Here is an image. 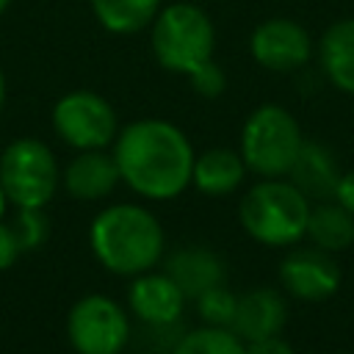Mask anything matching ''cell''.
I'll return each instance as SVG.
<instances>
[{
	"mask_svg": "<svg viewBox=\"0 0 354 354\" xmlns=\"http://www.w3.org/2000/svg\"><path fill=\"white\" fill-rule=\"evenodd\" d=\"M194 147L188 136L166 119H136L119 127L113 160L122 183L144 199H174L191 185Z\"/></svg>",
	"mask_w": 354,
	"mask_h": 354,
	"instance_id": "6da1fadb",
	"label": "cell"
},
{
	"mask_svg": "<svg viewBox=\"0 0 354 354\" xmlns=\"http://www.w3.org/2000/svg\"><path fill=\"white\" fill-rule=\"evenodd\" d=\"M88 246L105 271L136 277L160 263L166 238L155 213L133 202H116L94 216Z\"/></svg>",
	"mask_w": 354,
	"mask_h": 354,
	"instance_id": "7a4b0ae2",
	"label": "cell"
},
{
	"mask_svg": "<svg viewBox=\"0 0 354 354\" xmlns=\"http://www.w3.org/2000/svg\"><path fill=\"white\" fill-rule=\"evenodd\" d=\"M310 199L279 177H263L246 191L238 207L241 227L266 246H290L307 230Z\"/></svg>",
	"mask_w": 354,
	"mask_h": 354,
	"instance_id": "3957f363",
	"label": "cell"
},
{
	"mask_svg": "<svg viewBox=\"0 0 354 354\" xmlns=\"http://www.w3.org/2000/svg\"><path fill=\"white\" fill-rule=\"evenodd\" d=\"M149 47L155 61L174 75H188L213 58L216 28L196 3L160 6L149 25Z\"/></svg>",
	"mask_w": 354,
	"mask_h": 354,
	"instance_id": "277c9868",
	"label": "cell"
},
{
	"mask_svg": "<svg viewBox=\"0 0 354 354\" xmlns=\"http://www.w3.org/2000/svg\"><path fill=\"white\" fill-rule=\"evenodd\" d=\"M301 127L290 111L266 102L254 108L241 130V158L246 171L260 177H285L301 149Z\"/></svg>",
	"mask_w": 354,
	"mask_h": 354,
	"instance_id": "5b68a950",
	"label": "cell"
},
{
	"mask_svg": "<svg viewBox=\"0 0 354 354\" xmlns=\"http://www.w3.org/2000/svg\"><path fill=\"white\" fill-rule=\"evenodd\" d=\"M61 183L53 149L39 138H14L0 152V185L8 205L44 207Z\"/></svg>",
	"mask_w": 354,
	"mask_h": 354,
	"instance_id": "8992f818",
	"label": "cell"
},
{
	"mask_svg": "<svg viewBox=\"0 0 354 354\" xmlns=\"http://www.w3.org/2000/svg\"><path fill=\"white\" fill-rule=\"evenodd\" d=\"M66 337L77 354H122L133 340L130 315L111 296L88 293L72 304Z\"/></svg>",
	"mask_w": 354,
	"mask_h": 354,
	"instance_id": "52a82bcc",
	"label": "cell"
},
{
	"mask_svg": "<svg viewBox=\"0 0 354 354\" xmlns=\"http://www.w3.org/2000/svg\"><path fill=\"white\" fill-rule=\"evenodd\" d=\"M53 130L72 149H108L119 133L113 105L88 88L66 91L53 105Z\"/></svg>",
	"mask_w": 354,
	"mask_h": 354,
	"instance_id": "ba28073f",
	"label": "cell"
},
{
	"mask_svg": "<svg viewBox=\"0 0 354 354\" xmlns=\"http://www.w3.org/2000/svg\"><path fill=\"white\" fill-rule=\"evenodd\" d=\"M249 53L268 72H296L313 58V39L296 19L271 17L252 30Z\"/></svg>",
	"mask_w": 354,
	"mask_h": 354,
	"instance_id": "9c48e42d",
	"label": "cell"
},
{
	"mask_svg": "<svg viewBox=\"0 0 354 354\" xmlns=\"http://www.w3.org/2000/svg\"><path fill=\"white\" fill-rule=\"evenodd\" d=\"M279 282L301 301H324L340 288V266L326 249H293L279 266Z\"/></svg>",
	"mask_w": 354,
	"mask_h": 354,
	"instance_id": "30bf717a",
	"label": "cell"
},
{
	"mask_svg": "<svg viewBox=\"0 0 354 354\" xmlns=\"http://www.w3.org/2000/svg\"><path fill=\"white\" fill-rule=\"evenodd\" d=\"M185 293L166 271H144L136 274L127 290V310L141 324H177L185 307Z\"/></svg>",
	"mask_w": 354,
	"mask_h": 354,
	"instance_id": "8fae6325",
	"label": "cell"
},
{
	"mask_svg": "<svg viewBox=\"0 0 354 354\" xmlns=\"http://www.w3.org/2000/svg\"><path fill=\"white\" fill-rule=\"evenodd\" d=\"M61 183L72 199L94 202L113 194V188L122 183L119 166L113 160V152L108 149H80L64 169Z\"/></svg>",
	"mask_w": 354,
	"mask_h": 354,
	"instance_id": "7c38bea8",
	"label": "cell"
},
{
	"mask_svg": "<svg viewBox=\"0 0 354 354\" xmlns=\"http://www.w3.org/2000/svg\"><path fill=\"white\" fill-rule=\"evenodd\" d=\"M285 321H288V304L282 293L274 288H252L243 296H238L230 329L243 343H249V340L279 335Z\"/></svg>",
	"mask_w": 354,
	"mask_h": 354,
	"instance_id": "4fadbf2b",
	"label": "cell"
},
{
	"mask_svg": "<svg viewBox=\"0 0 354 354\" xmlns=\"http://www.w3.org/2000/svg\"><path fill=\"white\" fill-rule=\"evenodd\" d=\"M163 271L177 282L185 299H196L207 288L224 282V260L205 246H183L171 252L163 263Z\"/></svg>",
	"mask_w": 354,
	"mask_h": 354,
	"instance_id": "5bb4252c",
	"label": "cell"
},
{
	"mask_svg": "<svg viewBox=\"0 0 354 354\" xmlns=\"http://www.w3.org/2000/svg\"><path fill=\"white\" fill-rule=\"evenodd\" d=\"M290 183L315 202H326L335 196V185L340 180V169L337 160L332 155L329 147L318 144V141H304L290 171H288Z\"/></svg>",
	"mask_w": 354,
	"mask_h": 354,
	"instance_id": "9a60e30c",
	"label": "cell"
},
{
	"mask_svg": "<svg viewBox=\"0 0 354 354\" xmlns=\"http://www.w3.org/2000/svg\"><path fill=\"white\" fill-rule=\"evenodd\" d=\"M318 61L324 77L354 97V17L332 22L318 41Z\"/></svg>",
	"mask_w": 354,
	"mask_h": 354,
	"instance_id": "2e32d148",
	"label": "cell"
},
{
	"mask_svg": "<svg viewBox=\"0 0 354 354\" xmlns=\"http://www.w3.org/2000/svg\"><path fill=\"white\" fill-rule=\"evenodd\" d=\"M246 174V163L241 152L230 147H210L194 158L191 185L207 196H224L232 194Z\"/></svg>",
	"mask_w": 354,
	"mask_h": 354,
	"instance_id": "e0dca14e",
	"label": "cell"
},
{
	"mask_svg": "<svg viewBox=\"0 0 354 354\" xmlns=\"http://www.w3.org/2000/svg\"><path fill=\"white\" fill-rule=\"evenodd\" d=\"M94 19L113 36H130L149 30L160 11V0H88Z\"/></svg>",
	"mask_w": 354,
	"mask_h": 354,
	"instance_id": "ac0fdd59",
	"label": "cell"
},
{
	"mask_svg": "<svg viewBox=\"0 0 354 354\" xmlns=\"http://www.w3.org/2000/svg\"><path fill=\"white\" fill-rule=\"evenodd\" d=\"M304 235L326 252H340L354 243V216L337 202H318L310 207Z\"/></svg>",
	"mask_w": 354,
	"mask_h": 354,
	"instance_id": "d6986e66",
	"label": "cell"
},
{
	"mask_svg": "<svg viewBox=\"0 0 354 354\" xmlns=\"http://www.w3.org/2000/svg\"><path fill=\"white\" fill-rule=\"evenodd\" d=\"M171 354H246V343L230 326H199L177 337Z\"/></svg>",
	"mask_w": 354,
	"mask_h": 354,
	"instance_id": "ffe728a7",
	"label": "cell"
},
{
	"mask_svg": "<svg viewBox=\"0 0 354 354\" xmlns=\"http://www.w3.org/2000/svg\"><path fill=\"white\" fill-rule=\"evenodd\" d=\"M194 301H196V313H199V318H202L207 326H230V324H232L238 296H235L224 282L207 288V290L199 293Z\"/></svg>",
	"mask_w": 354,
	"mask_h": 354,
	"instance_id": "44dd1931",
	"label": "cell"
},
{
	"mask_svg": "<svg viewBox=\"0 0 354 354\" xmlns=\"http://www.w3.org/2000/svg\"><path fill=\"white\" fill-rule=\"evenodd\" d=\"M11 230L22 246V252L39 249L50 235V221L44 216V207H17L11 218Z\"/></svg>",
	"mask_w": 354,
	"mask_h": 354,
	"instance_id": "7402d4cb",
	"label": "cell"
},
{
	"mask_svg": "<svg viewBox=\"0 0 354 354\" xmlns=\"http://www.w3.org/2000/svg\"><path fill=\"white\" fill-rule=\"evenodd\" d=\"M185 77H188L191 88H194L199 97H205V100H216V97H221L224 88H227V75H224V69H221L213 58L205 61V64H199V66H196L194 72H188Z\"/></svg>",
	"mask_w": 354,
	"mask_h": 354,
	"instance_id": "603a6c76",
	"label": "cell"
},
{
	"mask_svg": "<svg viewBox=\"0 0 354 354\" xmlns=\"http://www.w3.org/2000/svg\"><path fill=\"white\" fill-rule=\"evenodd\" d=\"M19 254H22V246H19L11 224H3V218H0V271H8Z\"/></svg>",
	"mask_w": 354,
	"mask_h": 354,
	"instance_id": "cb8c5ba5",
	"label": "cell"
},
{
	"mask_svg": "<svg viewBox=\"0 0 354 354\" xmlns=\"http://www.w3.org/2000/svg\"><path fill=\"white\" fill-rule=\"evenodd\" d=\"M246 354H293V348L279 335H271V337L249 340L246 343Z\"/></svg>",
	"mask_w": 354,
	"mask_h": 354,
	"instance_id": "d4e9b609",
	"label": "cell"
},
{
	"mask_svg": "<svg viewBox=\"0 0 354 354\" xmlns=\"http://www.w3.org/2000/svg\"><path fill=\"white\" fill-rule=\"evenodd\" d=\"M337 205H343L351 216H354V171H346L340 174L337 185H335V196H332Z\"/></svg>",
	"mask_w": 354,
	"mask_h": 354,
	"instance_id": "484cf974",
	"label": "cell"
},
{
	"mask_svg": "<svg viewBox=\"0 0 354 354\" xmlns=\"http://www.w3.org/2000/svg\"><path fill=\"white\" fill-rule=\"evenodd\" d=\"M3 105H6V75L0 69V111H3Z\"/></svg>",
	"mask_w": 354,
	"mask_h": 354,
	"instance_id": "4316f807",
	"label": "cell"
},
{
	"mask_svg": "<svg viewBox=\"0 0 354 354\" xmlns=\"http://www.w3.org/2000/svg\"><path fill=\"white\" fill-rule=\"evenodd\" d=\"M6 207H8V196H6V191H3V185H0V218L6 216Z\"/></svg>",
	"mask_w": 354,
	"mask_h": 354,
	"instance_id": "83f0119b",
	"label": "cell"
},
{
	"mask_svg": "<svg viewBox=\"0 0 354 354\" xmlns=\"http://www.w3.org/2000/svg\"><path fill=\"white\" fill-rule=\"evenodd\" d=\"M8 6H11V0H0V14H6V11H8Z\"/></svg>",
	"mask_w": 354,
	"mask_h": 354,
	"instance_id": "f1b7e54d",
	"label": "cell"
}]
</instances>
